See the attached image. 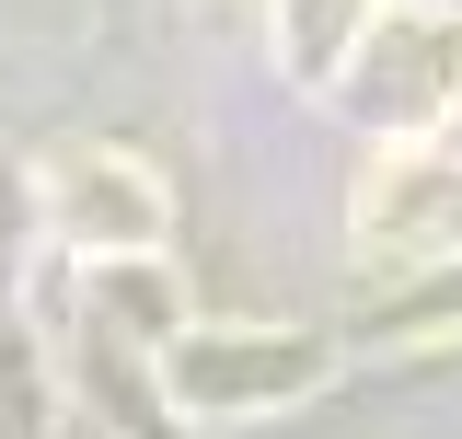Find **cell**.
<instances>
[{"label": "cell", "instance_id": "cell-1", "mask_svg": "<svg viewBox=\"0 0 462 439\" xmlns=\"http://www.w3.org/2000/svg\"><path fill=\"white\" fill-rule=\"evenodd\" d=\"M58 197H69V209L93 220V231H116V243H127V231H151V197H139V185H116V173H58Z\"/></svg>", "mask_w": 462, "mask_h": 439}]
</instances>
